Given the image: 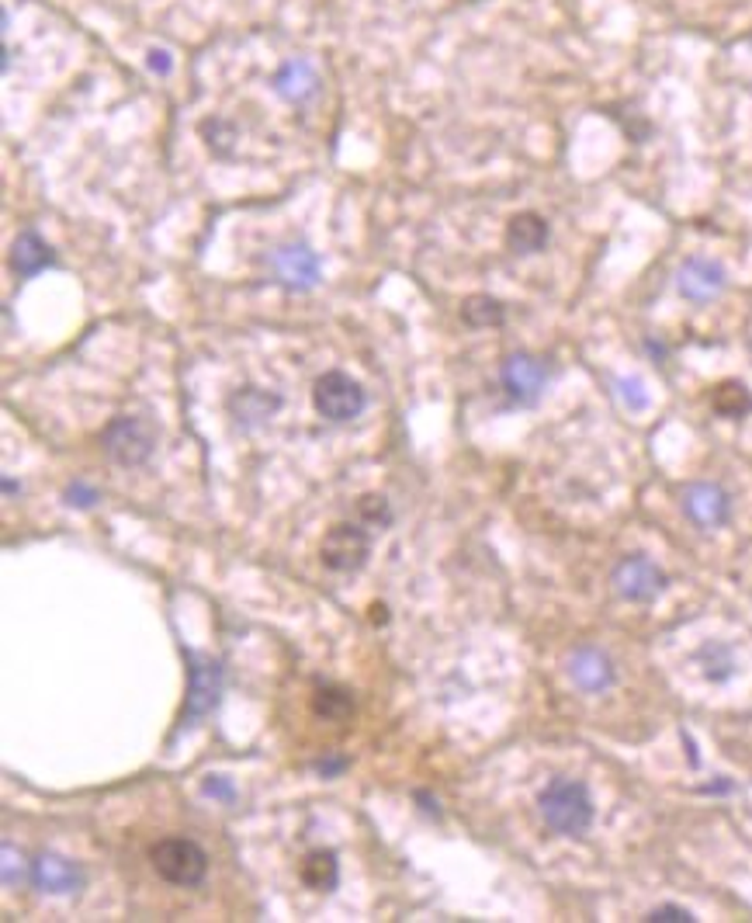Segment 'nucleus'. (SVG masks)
<instances>
[{
    "label": "nucleus",
    "mask_w": 752,
    "mask_h": 923,
    "mask_svg": "<svg viewBox=\"0 0 752 923\" xmlns=\"http://www.w3.org/2000/svg\"><path fill=\"white\" fill-rule=\"evenodd\" d=\"M537 809L545 823L562 836H582L593 823V798L586 785L573 778H552L537 795Z\"/></svg>",
    "instance_id": "1"
},
{
    "label": "nucleus",
    "mask_w": 752,
    "mask_h": 923,
    "mask_svg": "<svg viewBox=\"0 0 752 923\" xmlns=\"http://www.w3.org/2000/svg\"><path fill=\"white\" fill-rule=\"evenodd\" d=\"M150 861H153L156 875L170 885H198L208 872V857L201 851L195 840H184V836H167L160 840L153 851H150Z\"/></svg>",
    "instance_id": "2"
},
{
    "label": "nucleus",
    "mask_w": 752,
    "mask_h": 923,
    "mask_svg": "<svg viewBox=\"0 0 752 923\" xmlns=\"http://www.w3.org/2000/svg\"><path fill=\"white\" fill-rule=\"evenodd\" d=\"M312 403L319 410V417H326L333 424H347L364 410V389L344 372H326L316 379Z\"/></svg>",
    "instance_id": "3"
},
{
    "label": "nucleus",
    "mask_w": 752,
    "mask_h": 923,
    "mask_svg": "<svg viewBox=\"0 0 752 923\" xmlns=\"http://www.w3.org/2000/svg\"><path fill=\"white\" fill-rule=\"evenodd\" d=\"M156 445V430L142 417H115L105 430V451L118 466H139L150 458Z\"/></svg>",
    "instance_id": "4"
},
{
    "label": "nucleus",
    "mask_w": 752,
    "mask_h": 923,
    "mask_svg": "<svg viewBox=\"0 0 752 923\" xmlns=\"http://www.w3.org/2000/svg\"><path fill=\"white\" fill-rule=\"evenodd\" d=\"M319 556H323V566H330L336 573H354L368 563L371 539L361 524H333L319 545Z\"/></svg>",
    "instance_id": "5"
},
{
    "label": "nucleus",
    "mask_w": 752,
    "mask_h": 923,
    "mask_svg": "<svg viewBox=\"0 0 752 923\" xmlns=\"http://www.w3.org/2000/svg\"><path fill=\"white\" fill-rule=\"evenodd\" d=\"M614 586L624 601H656L665 590V573L645 556H628L614 569Z\"/></svg>",
    "instance_id": "6"
},
{
    "label": "nucleus",
    "mask_w": 752,
    "mask_h": 923,
    "mask_svg": "<svg viewBox=\"0 0 752 923\" xmlns=\"http://www.w3.org/2000/svg\"><path fill=\"white\" fill-rule=\"evenodd\" d=\"M271 268L288 289H312L319 282V257L306 244H288L271 254Z\"/></svg>",
    "instance_id": "7"
},
{
    "label": "nucleus",
    "mask_w": 752,
    "mask_h": 923,
    "mask_svg": "<svg viewBox=\"0 0 752 923\" xmlns=\"http://www.w3.org/2000/svg\"><path fill=\"white\" fill-rule=\"evenodd\" d=\"M545 383H548V368L531 355H513V358L503 361V389L517 403H537Z\"/></svg>",
    "instance_id": "8"
},
{
    "label": "nucleus",
    "mask_w": 752,
    "mask_h": 923,
    "mask_svg": "<svg viewBox=\"0 0 752 923\" xmlns=\"http://www.w3.org/2000/svg\"><path fill=\"white\" fill-rule=\"evenodd\" d=\"M188 660H191V695H188V715H184L188 722L184 725H191L205 712H212L222 691V670L216 660H201L195 653H188Z\"/></svg>",
    "instance_id": "9"
},
{
    "label": "nucleus",
    "mask_w": 752,
    "mask_h": 923,
    "mask_svg": "<svg viewBox=\"0 0 752 923\" xmlns=\"http://www.w3.org/2000/svg\"><path fill=\"white\" fill-rule=\"evenodd\" d=\"M28 875H32V885H35L39 892H49V896H69V892H77L80 881H84L80 868L69 864L67 857H60V854H39L32 861Z\"/></svg>",
    "instance_id": "10"
},
{
    "label": "nucleus",
    "mask_w": 752,
    "mask_h": 923,
    "mask_svg": "<svg viewBox=\"0 0 752 923\" xmlns=\"http://www.w3.org/2000/svg\"><path fill=\"white\" fill-rule=\"evenodd\" d=\"M683 507L693 524L701 528H718L729 521V494L714 483H693L686 486L683 494Z\"/></svg>",
    "instance_id": "11"
},
{
    "label": "nucleus",
    "mask_w": 752,
    "mask_h": 923,
    "mask_svg": "<svg viewBox=\"0 0 752 923\" xmlns=\"http://www.w3.org/2000/svg\"><path fill=\"white\" fill-rule=\"evenodd\" d=\"M569 677H573V684L579 691H586V695H600V691H607L610 684H614V667H610V660L593 650V646H582V650H575L569 656Z\"/></svg>",
    "instance_id": "12"
},
{
    "label": "nucleus",
    "mask_w": 752,
    "mask_h": 923,
    "mask_svg": "<svg viewBox=\"0 0 752 923\" xmlns=\"http://www.w3.org/2000/svg\"><path fill=\"white\" fill-rule=\"evenodd\" d=\"M680 292L686 299H693V302H708L714 295L725 289V271L718 268L714 261L708 257H690L683 261V268H680Z\"/></svg>",
    "instance_id": "13"
},
{
    "label": "nucleus",
    "mask_w": 752,
    "mask_h": 923,
    "mask_svg": "<svg viewBox=\"0 0 752 923\" xmlns=\"http://www.w3.org/2000/svg\"><path fill=\"white\" fill-rule=\"evenodd\" d=\"M278 406H281V396H274V392H267V389H257V385H243L240 392L229 396V410H233V417H236L243 428H253V424L267 420Z\"/></svg>",
    "instance_id": "14"
},
{
    "label": "nucleus",
    "mask_w": 752,
    "mask_h": 923,
    "mask_svg": "<svg viewBox=\"0 0 752 923\" xmlns=\"http://www.w3.org/2000/svg\"><path fill=\"white\" fill-rule=\"evenodd\" d=\"M49 264H52V250H49L42 236L32 233V229L18 233V240L11 247V268L18 271V278H35Z\"/></svg>",
    "instance_id": "15"
},
{
    "label": "nucleus",
    "mask_w": 752,
    "mask_h": 923,
    "mask_svg": "<svg viewBox=\"0 0 752 923\" xmlns=\"http://www.w3.org/2000/svg\"><path fill=\"white\" fill-rule=\"evenodd\" d=\"M507 244L517 254H537L548 244V223L537 212H520L507 226Z\"/></svg>",
    "instance_id": "16"
},
{
    "label": "nucleus",
    "mask_w": 752,
    "mask_h": 923,
    "mask_svg": "<svg viewBox=\"0 0 752 923\" xmlns=\"http://www.w3.org/2000/svg\"><path fill=\"white\" fill-rule=\"evenodd\" d=\"M316 73H312V67L306 63V60H291V63H285V67L274 73V90L281 94V97H288V101H306L312 90H316Z\"/></svg>",
    "instance_id": "17"
},
{
    "label": "nucleus",
    "mask_w": 752,
    "mask_h": 923,
    "mask_svg": "<svg viewBox=\"0 0 752 923\" xmlns=\"http://www.w3.org/2000/svg\"><path fill=\"white\" fill-rule=\"evenodd\" d=\"M302 881L309 885L312 892H333L336 881H340V864H336V854L333 851H309L302 868H298Z\"/></svg>",
    "instance_id": "18"
},
{
    "label": "nucleus",
    "mask_w": 752,
    "mask_h": 923,
    "mask_svg": "<svg viewBox=\"0 0 752 923\" xmlns=\"http://www.w3.org/2000/svg\"><path fill=\"white\" fill-rule=\"evenodd\" d=\"M711 406H714V413H718V417H725V420H742V417L752 410V392L742 383L729 379V383H721L718 389H714Z\"/></svg>",
    "instance_id": "19"
},
{
    "label": "nucleus",
    "mask_w": 752,
    "mask_h": 923,
    "mask_svg": "<svg viewBox=\"0 0 752 923\" xmlns=\"http://www.w3.org/2000/svg\"><path fill=\"white\" fill-rule=\"evenodd\" d=\"M312 712L326 722H347L354 715V698L344 688H319L312 698Z\"/></svg>",
    "instance_id": "20"
},
{
    "label": "nucleus",
    "mask_w": 752,
    "mask_h": 923,
    "mask_svg": "<svg viewBox=\"0 0 752 923\" xmlns=\"http://www.w3.org/2000/svg\"><path fill=\"white\" fill-rule=\"evenodd\" d=\"M503 302L500 299H492V295H472L465 299V306H462V319H465L468 327H475V330H482V327H500L503 323Z\"/></svg>",
    "instance_id": "21"
},
{
    "label": "nucleus",
    "mask_w": 752,
    "mask_h": 923,
    "mask_svg": "<svg viewBox=\"0 0 752 923\" xmlns=\"http://www.w3.org/2000/svg\"><path fill=\"white\" fill-rule=\"evenodd\" d=\"M357 511H361V518L378 524V528H385V524H392V511H389V503H385V496H361V503H357Z\"/></svg>",
    "instance_id": "22"
},
{
    "label": "nucleus",
    "mask_w": 752,
    "mask_h": 923,
    "mask_svg": "<svg viewBox=\"0 0 752 923\" xmlns=\"http://www.w3.org/2000/svg\"><path fill=\"white\" fill-rule=\"evenodd\" d=\"M618 396L624 400L628 410H645L648 406V392H645L642 379H618Z\"/></svg>",
    "instance_id": "23"
},
{
    "label": "nucleus",
    "mask_w": 752,
    "mask_h": 923,
    "mask_svg": "<svg viewBox=\"0 0 752 923\" xmlns=\"http://www.w3.org/2000/svg\"><path fill=\"white\" fill-rule=\"evenodd\" d=\"M704 663H708V667H704V674H708L711 680H725V677L731 674V660H729V653H725V650H718V646L704 653Z\"/></svg>",
    "instance_id": "24"
},
{
    "label": "nucleus",
    "mask_w": 752,
    "mask_h": 923,
    "mask_svg": "<svg viewBox=\"0 0 752 923\" xmlns=\"http://www.w3.org/2000/svg\"><path fill=\"white\" fill-rule=\"evenodd\" d=\"M22 879H24L22 854H18L11 844H4V885H18Z\"/></svg>",
    "instance_id": "25"
},
{
    "label": "nucleus",
    "mask_w": 752,
    "mask_h": 923,
    "mask_svg": "<svg viewBox=\"0 0 752 923\" xmlns=\"http://www.w3.org/2000/svg\"><path fill=\"white\" fill-rule=\"evenodd\" d=\"M645 920H652V923H693V913L683 909V906H656Z\"/></svg>",
    "instance_id": "26"
},
{
    "label": "nucleus",
    "mask_w": 752,
    "mask_h": 923,
    "mask_svg": "<svg viewBox=\"0 0 752 923\" xmlns=\"http://www.w3.org/2000/svg\"><path fill=\"white\" fill-rule=\"evenodd\" d=\"M94 500H97V494L90 490L87 483H73L67 490V503L69 507H94Z\"/></svg>",
    "instance_id": "27"
},
{
    "label": "nucleus",
    "mask_w": 752,
    "mask_h": 923,
    "mask_svg": "<svg viewBox=\"0 0 752 923\" xmlns=\"http://www.w3.org/2000/svg\"><path fill=\"white\" fill-rule=\"evenodd\" d=\"M146 63H150V69L160 73V77H163V73H170V67H174L167 49H150V60H146Z\"/></svg>",
    "instance_id": "28"
},
{
    "label": "nucleus",
    "mask_w": 752,
    "mask_h": 923,
    "mask_svg": "<svg viewBox=\"0 0 752 923\" xmlns=\"http://www.w3.org/2000/svg\"><path fill=\"white\" fill-rule=\"evenodd\" d=\"M205 795H216V798H233V789H229V781L225 778H212V781H205Z\"/></svg>",
    "instance_id": "29"
},
{
    "label": "nucleus",
    "mask_w": 752,
    "mask_h": 923,
    "mask_svg": "<svg viewBox=\"0 0 752 923\" xmlns=\"http://www.w3.org/2000/svg\"><path fill=\"white\" fill-rule=\"evenodd\" d=\"M316 771H319V774H336V771H344V761H319Z\"/></svg>",
    "instance_id": "30"
},
{
    "label": "nucleus",
    "mask_w": 752,
    "mask_h": 923,
    "mask_svg": "<svg viewBox=\"0 0 752 923\" xmlns=\"http://www.w3.org/2000/svg\"><path fill=\"white\" fill-rule=\"evenodd\" d=\"M18 490H22V486H18V483H14V479H4V494L11 496V494H18Z\"/></svg>",
    "instance_id": "31"
},
{
    "label": "nucleus",
    "mask_w": 752,
    "mask_h": 923,
    "mask_svg": "<svg viewBox=\"0 0 752 923\" xmlns=\"http://www.w3.org/2000/svg\"><path fill=\"white\" fill-rule=\"evenodd\" d=\"M371 618H375V622H385V608L375 605V608H371Z\"/></svg>",
    "instance_id": "32"
}]
</instances>
